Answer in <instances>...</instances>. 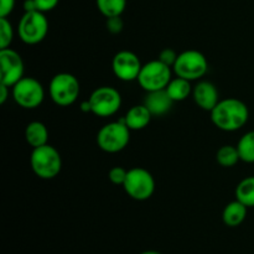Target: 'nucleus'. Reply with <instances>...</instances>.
<instances>
[{
    "instance_id": "1",
    "label": "nucleus",
    "mask_w": 254,
    "mask_h": 254,
    "mask_svg": "<svg viewBox=\"0 0 254 254\" xmlns=\"http://www.w3.org/2000/svg\"><path fill=\"white\" fill-rule=\"evenodd\" d=\"M210 113L215 127L223 131L240 130L250 119L247 104L237 98L222 99Z\"/></svg>"
},
{
    "instance_id": "2",
    "label": "nucleus",
    "mask_w": 254,
    "mask_h": 254,
    "mask_svg": "<svg viewBox=\"0 0 254 254\" xmlns=\"http://www.w3.org/2000/svg\"><path fill=\"white\" fill-rule=\"evenodd\" d=\"M30 165L35 175L44 180L55 179L62 169V158L56 148L50 144L32 149Z\"/></svg>"
},
{
    "instance_id": "3",
    "label": "nucleus",
    "mask_w": 254,
    "mask_h": 254,
    "mask_svg": "<svg viewBox=\"0 0 254 254\" xmlns=\"http://www.w3.org/2000/svg\"><path fill=\"white\" fill-rule=\"evenodd\" d=\"M130 140V129L126 124L124 117L117 122H111L99 129L97 144L106 153L116 154L124 150Z\"/></svg>"
},
{
    "instance_id": "4",
    "label": "nucleus",
    "mask_w": 254,
    "mask_h": 254,
    "mask_svg": "<svg viewBox=\"0 0 254 254\" xmlns=\"http://www.w3.org/2000/svg\"><path fill=\"white\" fill-rule=\"evenodd\" d=\"M49 32V21L45 12L34 10L25 11L17 24V35L26 45H37L44 41Z\"/></svg>"
},
{
    "instance_id": "5",
    "label": "nucleus",
    "mask_w": 254,
    "mask_h": 254,
    "mask_svg": "<svg viewBox=\"0 0 254 254\" xmlns=\"http://www.w3.org/2000/svg\"><path fill=\"white\" fill-rule=\"evenodd\" d=\"M50 97L60 107L72 106L78 99L81 86L76 76L61 72L52 77L50 82Z\"/></svg>"
},
{
    "instance_id": "6",
    "label": "nucleus",
    "mask_w": 254,
    "mask_h": 254,
    "mask_svg": "<svg viewBox=\"0 0 254 254\" xmlns=\"http://www.w3.org/2000/svg\"><path fill=\"white\" fill-rule=\"evenodd\" d=\"M173 69L178 77H183L190 82L197 81L207 73L208 62L202 52L197 50H186L179 54Z\"/></svg>"
},
{
    "instance_id": "7",
    "label": "nucleus",
    "mask_w": 254,
    "mask_h": 254,
    "mask_svg": "<svg viewBox=\"0 0 254 254\" xmlns=\"http://www.w3.org/2000/svg\"><path fill=\"white\" fill-rule=\"evenodd\" d=\"M11 96L15 103L25 109H35L45 99V89L34 77H22L11 87Z\"/></svg>"
},
{
    "instance_id": "8",
    "label": "nucleus",
    "mask_w": 254,
    "mask_h": 254,
    "mask_svg": "<svg viewBox=\"0 0 254 254\" xmlns=\"http://www.w3.org/2000/svg\"><path fill=\"white\" fill-rule=\"evenodd\" d=\"M123 188L133 200L146 201L155 191V180L146 169L133 168L128 170Z\"/></svg>"
},
{
    "instance_id": "9",
    "label": "nucleus",
    "mask_w": 254,
    "mask_h": 254,
    "mask_svg": "<svg viewBox=\"0 0 254 254\" xmlns=\"http://www.w3.org/2000/svg\"><path fill=\"white\" fill-rule=\"evenodd\" d=\"M171 79V67L166 66L160 60H154L143 64L136 81L144 91L154 92L165 89Z\"/></svg>"
},
{
    "instance_id": "10",
    "label": "nucleus",
    "mask_w": 254,
    "mask_h": 254,
    "mask_svg": "<svg viewBox=\"0 0 254 254\" xmlns=\"http://www.w3.org/2000/svg\"><path fill=\"white\" fill-rule=\"evenodd\" d=\"M88 101L92 107V113L102 118L114 116L122 106V96L119 91L109 86H102L94 89Z\"/></svg>"
},
{
    "instance_id": "11",
    "label": "nucleus",
    "mask_w": 254,
    "mask_h": 254,
    "mask_svg": "<svg viewBox=\"0 0 254 254\" xmlns=\"http://www.w3.org/2000/svg\"><path fill=\"white\" fill-rule=\"evenodd\" d=\"M0 83L12 87L24 77L25 66L19 52L12 49L0 50Z\"/></svg>"
},
{
    "instance_id": "12",
    "label": "nucleus",
    "mask_w": 254,
    "mask_h": 254,
    "mask_svg": "<svg viewBox=\"0 0 254 254\" xmlns=\"http://www.w3.org/2000/svg\"><path fill=\"white\" fill-rule=\"evenodd\" d=\"M143 67L140 60L134 52L123 50L114 55L112 61V69L118 79L124 82H130L138 79L140 69Z\"/></svg>"
},
{
    "instance_id": "13",
    "label": "nucleus",
    "mask_w": 254,
    "mask_h": 254,
    "mask_svg": "<svg viewBox=\"0 0 254 254\" xmlns=\"http://www.w3.org/2000/svg\"><path fill=\"white\" fill-rule=\"evenodd\" d=\"M195 103L203 111L211 112L220 102V96L215 84L210 81H200L192 88Z\"/></svg>"
},
{
    "instance_id": "14",
    "label": "nucleus",
    "mask_w": 254,
    "mask_h": 254,
    "mask_svg": "<svg viewBox=\"0 0 254 254\" xmlns=\"http://www.w3.org/2000/svg\"><path fill=\"white\" fill-rule=\"evenodd\" d=\"M143 104L153 116L160 117L169 113V111L173 107L174 101L170 98L166 89H160V91L148 92V94L144 98Z\"/></svg>"
},
{
    "instance_id": "15",
    "label": "nucleus",
    "mask_w": 254,
    "mask_h": 254,
    "mask_svg": "<svg viewBox=\"0 0 254 254\" xmlns=\"http://www.w3.org/2000/svg\"><path fill=\"white\" fill-rule=\"evenodd\" d=\"M153 114L144 104L133 106L124 116V121L130 130H141L150 123Z\"/></svg>"
},
{
    "instance_id": "16",
    "label": "nucleus",
    "mask_w": 254,
    "mask_h": 254,
    "mask_svg": "<svg viewBox=\"0 0 254 254\" xmlns=\"http://www.w3.org/2000/svg\"><path fill=\"white\" fill-rule=\"evenodd\" d=\"M247 206L243 205L238 200L227 203L222 213L223 222L228 227H238L245 222L246 217H247Z\"/></svg>"
},
{
    "instance_id": "17",
    "label": "nucleus",
    "mask_w": 254,
    "mask_h": 254,
    "mask_svg": "<svg viewBox=\"0 0 254 254\" xmlns=\"http://www.w3.org/2000/svg\"><path fill=\"white\" fill-rule=\"evenodd\" d=\"M25 139H26L27 144L32 146V149L39 148V146L47 144L49 130L41 122H31L27 124L26 129H25Z\"/></svg>"
},
{
    "instance_id": "18",
    "label": "nucleus",
    "mask_w": 254,
    "mask_h": 254,
    "mask_svg": "<svg viewBox=\"0 0 254 254\" xmlns=\"http://www.w3.org/2000/svg\"><path fill=\"white\" fill-rule=\"evenodd\" d=\"M165 89L174 102L185 101L192 93V87H191L190 81L183 78V77H176V78L171 79Z\"/></svg>"
},
{
    "instance_id": "19",
    "label": "nucleus",
    "mask_w": 254,
    "mask_h": 254,
    "mask_svg": "<svg viewBox=\"0 0 254 254\" xmlns=\"http://www.w3.org/2000/svg\"><path fill=\"white\" fill-rule=\"evenodd\" d=\"M236 200L241 201L248 208L254 207V176L243 179L236 188Z\"/></svg>"
},
{
    "instance_id": "20",
    "label": "nucleus",
    "mask_w": 254,
    "mask_h": 254,
    "mask_svg": "<svg viewBox=\"0 0 254 254\" xmlns=\"http://www.w3.org/2000/svg\"><path fill=\"white\" fill-rule=\"evenodd\" d=\"M241 160L245 163H254V130L243 134L237 144Z\"/></svg>"
},
{
    "instance_id": "21",
    "label": "nucleus",
    "mask_w": 254,
    "mask_h": 254,
    "mask_svg": "<svg viewBox=\"0 0 254 254\" xmlns=\"http://www.w3.org/2000/svg\"><path fill=\"white\" fill-rule=\"evenodd\" d=\"M96 4L103 16H122L126 10L127 0H96Z\"/></svg>"
},
{
    "instance_id": "22",
    "label": "nucleus",
    "mask_w": 254,
    "mask_h": 254,
    "mask_svg": "<svg viewBox=\"0 0 254 254\" xmlns=\"http://www.w3.org/2000/svg\"><path fill=\"white\" fill-rule=\"evenodd\" d=\"M216 160L223 168H232L241 160L237 146L223 145L216 154Z\"/></svg>"
},
{
    "instance_id": "23",
    "label": "nucleus",
    "mask_w": 254,
    "mask_h": 254,
    "mask_svg": "<svg viewBox=\"0 0 254 254\" xmlns=\"http://www.w3.org/2000/svg\"><path fill=\"white\" fill-rule=\"evenodd\" d=\"M14 40V29L7 17H0V50L9 49Z\"/></svg>"
},
{
    "instance_id": "24",
    "label": "nucleus",
    "mask_w": 254,
    "mask_h": 254,
    "mask_svg": "<svg viewBox=\"0 0 254 254\" xmlns=\"http://www.w3.org/2000/svg\"><path fill=\"white\" fill-rule=\"evenodd\" d=\"M127 174H128V170H126L124 168H121V166H114L109 170L108 173V179L112 184L114 185H123L124 181L127 179Z\"/></svg>"
},
{
    "instance_id": "25",
    "label": "nucleus",
    "mask_w": 254,
    "mask_h": 254,
    "mask_svg": "<svg viewBox=\"0 0 254 254\" xmlns=\"http://www.w3.org/2000/svg\"><path fill=\"white\" fill-rule=\"evenodd\" d=\"M107 30H108L111 34H121L123 31L124 27V22L122 20L121 16H112V17H107V22H106Z\"/></svg>"
},
{
    "instance_id": "26",
    "label": "nucleus",
    "mask_w": 254,
    "mask_h": 254,
    "mask_svg": "<svg viewBox=\"0 0 254 254\" xmlns=\"http://www.w3.org/2000/svg\"><path fill=\"white\" fill-rule=\"evenodd\" d=\"M178 56L179 55L176 54L173 49H165L160 52L158 60H160L163 64H165L166 66H169L173 68L174 64H175V62H176V60H178Z\"/></svg>"
},
{
    "instance_id": "27",
    "label": "nucleus",
    "mask_w": 254,
    "mask_h": 254,
    "mask_svg": "<svg viewBox=\"0 0 254 254\" xmlns=\"http://www.w3.org/2000/svg\"><path fill=\"white\" fill-rule=\"evenodd\" d=\"M60 0H35V4L39 11L41 12H47L54 10L57 6Z\"/></svg>"
},
{
    "instance_id": "28",
    "label": "nucleus",
    "mask_w": 254,
    "mask_h": 254,
    "mask_svg": "<svg viewBox=\"0 0 254 254\" xmlns=\"http://www.w3.org/2000/svg\"><path fill=\"white\" fill-rule=\"evenodd\" d=\"M16 0H0V17H7L14 11Z\"/></svg>"
},
{
    "instance_id": "29",
    "label": "nucleus",
    "mask_w": 254,
    "mask_h": 254,
    "mask_svg": "<svg viewBox=\"0 0 254 254\" xmlns=\"http://www.w3.org/2000/svg\"><path fill=\"white\" fill-rule=\"evenodd\" d=\"M10 87L6 86V84L0 83V104H4L6 102V99L9 98L10 94Z\"/></svg>"
},
{
    "instance_id": "30",
    "label": "nucleus",
    "mask_w": 254,
    "mask_h": 254,
    "mask_svg": "<svg viewBox=\"0 0 254 254\" xmlns=\"http://www.w3.org/2000/svg\"><path fill=\"white\" fill-rule=\"evenodd\" d=\"M24 10L25 11H34V10H37L36 4H35V0H25Z\"/></svg>"
},
{
    "instance_id": "31",
    "label": "nucleus",
    "mask_w": 254,
    "mask_h": 254,
    "mask_svg": "<svg viewBox=\"0 0 254 254\" xmlns=\"http://www.w3.org/2000/svg\"><path fill=\"white\" fill-rule=\"evenodd\" d=\"M79 109H81L83 113H89V112L92 113V107H91V103H89V101L82 102L81 106H79Z\"/></svg>"
},
{
    "instance_id": "32",
    "label": "nucleus",
    "mask_w": 254,
    "mask_h": 254,
    "mask_svg": "<svg viewBox=\"0 0 254 254\" xmlns=\"http://www.w3.org/2000/svg\"><path fill=\"white\" fill-rule=\"evenodd\" d=\"M140 254H161V253L156 252V251H145V252H141Z\"/></svg>"
}]
</instances>
